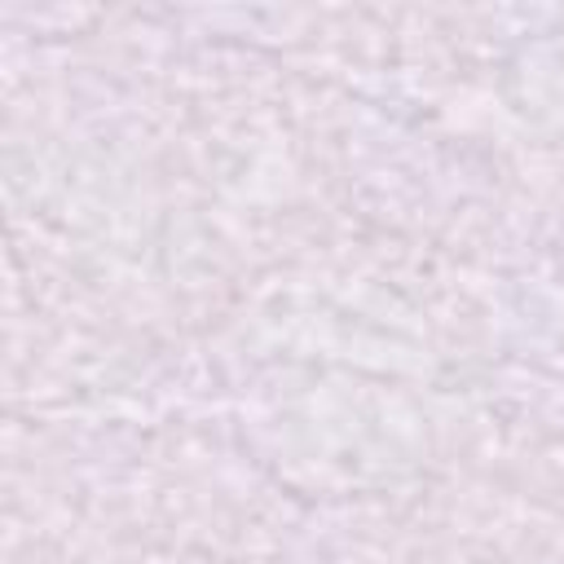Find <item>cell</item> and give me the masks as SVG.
Wrapping results in <instances>:
<instances>
[]
</instances>
